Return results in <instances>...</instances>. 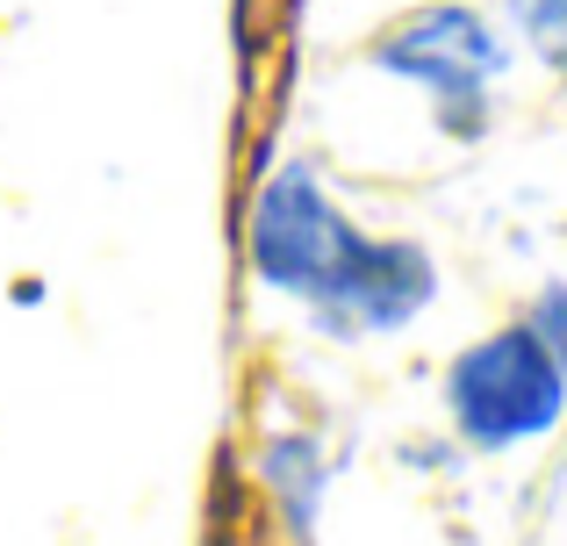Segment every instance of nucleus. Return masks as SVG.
<instances>
[{
	"label": "nucleus",
	"mask_w": 567,
	"mask_h": 546,
	"mask_svg": "<svg viewBox=\"0 0 567 546\" xmlns=\"http://www.w3.org/2000/svg\"><path fill=\"white\" fill-rule=\"evenodd\" d=\"M445 418L474 453H511L546 439L567 418V374L539 346L532 323H503V331L474 338L445 374Z\"/></svg>",
	"instance_id": "f257e3e1"
},
{
	"label": "nucleus",
	"mask_w": 567,
	"mask_h": 546,
	"mask_svg": "<svg viewBox=\"0 0 567 546\" xmlns=\"http://www.w3.org/2000/svg\"><path fill=\"white\" fill-rule=\"evenodd\" d=\"M367 65L388 72V80L424 86L445 137H482L496 80L511 72V43L474 8H424V14H402L395 29H381L367 43Z\"/></svg>",
	"instance_id": "f03ea898"
},
{
	"label": "nucleus",
	"mask_w": 567,
	"mask_h": 546,
	"mask_svg": "<svg viewBox=\"0 0 567 546\" xmlns=\"http://www.w3.org/2000/svg\"><path fill=\"white\" fill-rule=\"evenodd\" d=\"M360 238L367 230L323 195V181L309 166H280L274 181L259 187L251 224H245L251 274L274 295H295V302H317V295L346 274V259L360 253Z\"/></svg>",
	"instance_id": "7ed1b4c3"
},
{
	"label": "nucleus",
	"mask_w": 567,
	"mask_h": 546,
	"mask_svg": "<svg viewBox=\"0 0 567 546\" xmlns=\"http://www.w3.org/2000/svg\"><path fill=\"white\" fill-rule=\"evenodd\" d=\"M439 295V267L424 245L410 238H360V253L346 259V274L317 295V323L338 338H367V331H402L416 323Z\"/></svg>",
	"instance_id": "20e7f679"
},
{
	"label": "nucleus",
	"mask_w": 567,
	"mask_h": 546,
	"mask_svg": "<svg viewBox=\"0 0 567 546\" xmlns=\"http://www.w3.org/2000/svg\"><path fill=\"white\" fill-rule=\"evenodd\" d=\"M266 490H274V504L288 511V533L295 539H317V504H323V446L317 439H274L266 446Z\"/></svg>",
	"instance_id": "39448f33"
},
{
	"label": "nucleus",
	"mask_w": 567,
	"mask_h": 546,
	"mask_svg": "<svg viewBox=\"0 0 567 546\" xmlns=\"http://www.w3.org/2000/svg\"><path fill=\"white\" fill-rule=\"evenodd\" d=\"M503 14L532 43V58L567 86V0H503Z\"/></svg>",
	"instance_id": "423d86ee"
},
{
	"label": "nucleus",
	"mask_w": 567,
	"mask_h": 546,
	"mask_svg": "<svg viewBox=\"0 0 567 546\" xmlns=\"http://www.w3.org/2000/svg\"><path fill=\"white\" fill-rule=\"evenodd\" d=\"M532 331H539V346L560 360V374H567V280H546L539 288V302H532Z\"/></svg>",
	"instance_id": "0eeeda50"
}]
</instances>
